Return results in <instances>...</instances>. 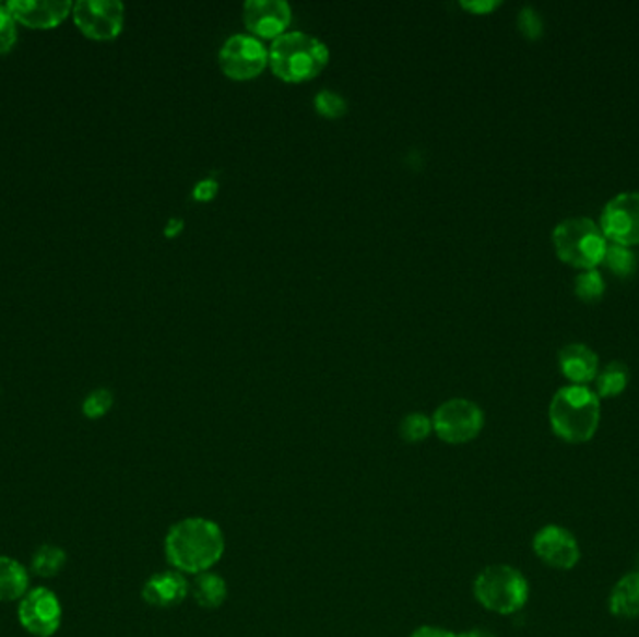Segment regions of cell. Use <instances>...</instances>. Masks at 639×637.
Returning a JSON list of instances; mask_svg holds the SVG:
<instances>
[{
	"mask_svg": "<svg viewBox=\"0 0 639 637\" xmlns=\"http://www.w3.org/2000/svg\"><path fill=\"white\" fill-rule=\"evenodd\" d=\"M225 533L217 521L189 516L170 526L165 536V557L173 570L197 576L212 570L225 555Z\"/></svg>",
	"mask_w": 639,
	"mask_h": 637,
	"instance_id": "1",
	"label": "cell"
},
{
	"mask_svg": "<svg viewBox=\"0 0 639 637\" xmlns=\"http://www.w3.org/2000/svg\"><path fill=\"white\" fill-rule=\"evenodd\" d=\"M330 58L328 44L304 31H286L270 46V68L284 83L299 84L317 79L330 64Z\"/></svg>",
	"mask_w": 639,
	"mask_h": 637,
	"instance_id": "2",
	"label": "cell"
},
{
	"mask_svg": "<svg viewBox=\"0 0 639 637\" xmlns=\"http://www.w3.org/2000/svg\"><path fill=\"white\" fill-rule=\"evenodd\" d=\"M549 426L567 444H585L601 425V399L588 386L561 387L549 402Z\"/></svg>",
	"mask_w": 639,
	"mask_h": 637,
	"instance_id": "3",
	"label": "cell"
},
{
	"mask_svg": "<svg viewBox=\"0 0 639 637\" xmlns=\"http://www.w3.org/2000/svg\"><path fill=\"white\" fill-rule=\"evenodd\" d=\"M552 244L563 262L580 270H594L602 264L607 249V239L601 226L589 217L563 220L554 228Z\"/></svg>",
	"mask_w": 639,
	"mask_h": 637,
	"instance_id": "4",
	"label": "cell"
},
{
	"mask_svg": "<svg viewBox=\"0 0 639 637\" xmlns=\"http://www.w3.org/2000/svg\"><path fill=\"white\" fill-rule=\"evenodd\" d=\"M473 594L488 612L512 615L528 604L530 583L518 568L490 565L477 574L473 581Z\"/></svg>",
	"mask_w": 639,
	"mask_h": 637,
	"instance_id": "5",
	"label": "cell"
},
{
	"mask_svg": "<svg viewBox=\"0 0 639 637\" xmlns=\"http://www.w3.org/2000/svg\"><path fill=\"white\" fill-rule=\"evenodd\" d=\"M434 434L447 445L470 444L485 428V412L470 399H449L433 413Z\"/></svg>",
	"mask_w": 639,
	"mask_h": 637,
	"instance_id": "6",
	"label": "cell"
},
{
	"mask_svg": "<svg viewBox=\"0 0 639 637\" xmlns=\"http://www.w3.org/2000/svg\"><path fill=\"white\" fill-rule=\"evenodd\" d=\"M217 60L226 78L251 81L270 66V47L252 34H233L223 42Z\"/></svg>",
	"mask_w": 639,
	"mask_h": 637,
	"instance_id": "7",
	"label": "cell"
},
{
	"mask_svg": "<svg viewBox=\"0 0 639 637\" xmlns=\"http://www.w3.org/2000/svg\"><path fill=\"white\" fill-rule=\"evenodd\" d=\"M71 13L86 38L109 42L122 34L126 8L118 0H79Z\"/></svg>",
	"mask_w": 639,
	"mask_h": 637,
	"instance_id": "8",
	"label": "cell"
},
{
	"mask_svg": "<svg viewBox=\"0 0 639 637\" xmlns=\"http://www.w3.org/2000/svg\"><path fill=\"white\" fill-rule=\"evenodd\" d=\"M17 618L31 636L52 637L62 625V604L51 589L36 587L20 600Z\"/></svg>",
	"mask_w": 639,
	"mask_h": 637,
	"instance_id": "9",
	"label": "cell"
},
{
	"mask_svg": "<svg viewBox=\"0 0 639 637\" xmlns=\"http://www.w3.org/2000/svg\"><path fill=\"white\" fill-rule=\"evenodd\" d=\"M601 231L612 244L632 247L639 244V193L615 194L602 210Z\"/></svg>",
	"mask_w": 639,
	"mask_h": 637,
	"instance_id": "10",
	"label": "cell"
},
{
	"mask_svg": "<svg viewBox=\"0 0 639 637\" xmlns=\"http://www.w3.org/2000/svg\"><path fill=\"white\" fill-rule=\"evenodd\" d=\"M533 552L544 565L557 570H570L581 557L580 544L575 534L561 526H544L533 539Z\"/></svg>",
	"mask_w": 639,
	"mask_h": 637,
	"instance_id": "11",
	"label": "cell"
},
{
	"mask_svg": "<svg viewBox=\"0 0 639 637\" xmlns=\"http://www.w3.org/2000/svg\"><path fill=\"white\" fill-rule=\"evenodd\" d=\"M292 23V7L286 0H247L244 25L260 39H277Z\"/></svg>",
	"mask_w": 639,
	"mask_h": 637,
	"instance_id": "12",
	"label": "cell"
},
{
	"mask_svg": "<svg viewBox=\"0 0 639 637\" xmlns=\"http://www.w3.org/2000/svg\"><path fill=\"white\" fill-rule=\"evenodd\" d=\"M7 7L17 23L36 31L59 26L73 10L66 0H10Z\"/></svg>",
	"mask_w": 639,
	"mask_h": 637,
	"instance_id": "13",
	"label": "cell"
},
{
	"mask_svg": "<svg viewBox=\"0 0 639 637\" xmlns=\"http://www.w3.org/2000/svg\"><path fill=\"white\" fill-rule=\"evenodd\" d=\"M142 600L152 607H175L188 599L189 579L178 570H163L152 574L142 586Z\"/></svg>",
	"mask_w": 639,
	"mask_h": 637,
	"instance_id": "14",
	"label": "cell"
},
{
	"mask_svg": "<svg viewBox=\"0 0 639 637\" xmlns=\"http://www.w3.org/2000/svg\"><path fill=\"white\" fill-rule=\"evenodd\" d=\"M559 368L575 386H588L599 374V355L580 342H572L559 352Z\"/></svg>",
	"mask_w": 639,
	"mask_h": 637,
	"instance_id": "15",
	"label": "cell"
},
{
	"mask_svg": "<svg viewBox=\"0 0 639 637\" xmlns=\"http://www.w3.org/2000/svg\"><path fill=\"white\" fill-rule=\"evenodd\" d=\"M31 591L28 570L21 561L0 555V602H20Z\"/></svg>",
	"mask_w": 639,
	"mask_h": 637,
	"instance_id": "16",
	"label": "cell"
},
{
	"mask_svg": "<svg viewBox=\"0 0 639 637\" xmlns=\"http://www.w3.org/2000/svg\"><path fill=\"white\" fill-rule=\"evenodd\" d=\"M189 594L202 610H217L228 599V586L223 576L208 570L197 574L193 581H189Z\"/></svg>",
	"mask_w": 639,
	"mask_h": 637,
	"instance_id": "17",
	"label": "cell"
},
{
	"mask_svg": "<svg viewBox=\"0 0 639 637\" xmlns=\"http://www.w3.org/2000/svg\"><path fill=\"white\" fill-rule=\"evenodd\" d=\"M610 612L619 618L639 617V570L623 576L615 583L610 594Z\"/></svg>",
	"mask_w": 639,
	"mask_h": 637,
	"instance_id": "18",
	"label": "cell"
},
{
	"mask_svg": "<svg viewBox=\"0 0 639 637\" xmlns=\"http://www.w3.org/2000/svg\"><path fill=\"white\" fill-rule=\"evenodd\" d=\"M596 394L599 399H612L617 394L623 393L627 389L628 380H630V373H628L627 365H623L619 361H614L604 367L602 373L596 374Z\"/></svg>",
	"mask_w": 639,
	"mask_h": 637,
	"instance_id": "19",
	"label": "cell"
},
{
	"mask_svg": "<svg viewBox=\"0 0 639 637\" xmlns=\"http://www.w3.org/2000/svg\"><path fill=\"white\" fill-rule=\"evenodd\" d=\"M66 561H68V555L62 547L57 546V544H44L34 552L33 573L39 578H55L62 573Z\"/></svg>",
	"mask_w": 639,
	"mask_h": 637,
	"instance_id": "20",
	"label": "cell"
},
{
	"mask_svg": "<svg viewBox=\"0 0 639 637\" xmlns=\"http://www.w3.org/2000/svg\"><path fill=\"white\" fill-rule=\"evenodd\" d=\"M602 262L620 279L632 278L636 268H638V258L634 255L632 249L625 247V245L607 244L606 255H604Z\"/></svg>",
	"mask_w": 639,
	"mask_h": 637,
	"instance_id": "21",
	"label": "cell"
},
{
	"mask_svg": "<svg viewBox=\"0 0 639 637\" xmlns=\"http://www.w3.org/2000/svg\"><path fill=\"white\" fill-rule=\"evenodd\" d=\"M399 432L406 444H421L434 434L433 417L421 412L407 413L401 421Z\"/></svg>",
	"mask_w": 639,
	"mask_h": 637,
	"instance_id": "22",
	"label": "cell"
},
{
	"mask_svg": "<svg viewBox=\"0 0 639 637\" xmlns=\"http://www.w3.org/2000/svg\"><path fill=\"white\" fill-rule=\"evenodd\" d=\"M575 292L581 302L594 303L602 299L604 292H606V283H604L601 271H596V268L581 271L575 281Z\"/></svg>",
	"mask_w": 639,
	"mask_h": 637,
	"instance_id": "23",
	"label": "cell"
},
{
	"mask_svg": "<svg viewBox=\"0 0 639 637\" xmlns=\"http://www.w3.org/2000/svg\"><path fill=\"white\" fill-rule=\"evenodd\" d=\"M312 105H315L318 115L330 118V120L343 118L348 113V102L339 92L330 91V89L318 92L312 99Z\"/></svg>",
	"mask_w": 639,
	"mask_h": 637,
	"instance_id": "24",
	"label": "cell"
},
{
	"mask_svg": "<svg viewBox=\"0 0 639 637\" xmlns=\"http://www.w3.org/2000/svg\"><path fill=\"white\" fill-rule=\"evenodd\" d=\"M113 404H115V394L110 393L109 389L99 387L83 400L81 410H83L84 417L96 421V418L105 417L110 412Z\"/></svg>",
	"mask_w": 639,
	"mask_h": 637,
	"instance_id": "25",
	"label": "cell"
},
{
	"mask_svg": "<svg viewBox=\"0 0 639 637\" xmlns=\"http://www.w3.org/2000/svg\"><path fill=\"white\" fill-rule=\"evenodd\" d=\"M518 31L528 39H539L544 34V20L539 10L533 7H523L518 12Z\"/></svg>",
	"mask_w": 639,
	"mask_h": 637,
	"instance_id": "26",
	"label": "cell"
},
{
	"mask_svg": "<svg viewBox=\"0 0 639 637\" xmlns=\"http://www.w3.org/2000/svg\"><path fill=\"white\" fill-rule=\"evenodd\" d=\"M17 44V21L7 4H0V55L12 51Z\"/></svg>",
	"mask_w": 639,
	"mask_h": 637,
	"instance_id": "27",
	"label": "cell"
},
{
	"mask_svg": "<svg viewBox=\"0 0 639 637\" xmlns=\"http://www.w3.org/2000/svg\"><path fill=\"white\" fill-rule=\"evenodd\" d=\"M220 181L215 180V178H202L191 189V197L197 202H212L220 194Z\"/></svg>",
	"mask_w": 639,
	"mask_h": 637,
	"instance_id": "28",
	"label": "cell"
},
{
	"mask_svg": "<svg viewBox=\"0 0 639 637\" xmlns=\"http://www.w3.org/2000/svg\"><path fill=\"white\" fill-rule=\"evenodd\" d=\"M499 7H501V0H460V8L475 15H486Z\"/></svg>",
	"mask_w": 639,
	"mask_h": 637,
	"instance_id": "29",
	"label": "cell"
},
{
	"mask_svg": "<svg viewBox=\"0 0 639 637\" xmlns=\"http://www.w3.org/2000/svg\"><path fill=\"white\" fill-rule=\"evenodd\" d=\"M410 637H457V634L439 626H419Z\"/></svg>",
	"mask_w": 639,
	"mask_h": 637,
	"instance_id": "30",
	"label": "cell"
},
{
	"mask_svg": "<svg viewBox=\"0 0 639 637\" xmlns=\"http://www.w3.org/2000/svg\"><path fill=\"white\" fill-rule=\"evenodd\" d=\"M184 228H186V221L181 220V217H170L165 228H163V236L168 239L178 238Z\"/></svg>",
	"mask_w": 639,
	"mask_h": 637,
	"instance_id": "31",
	"label": "cell"
},
{
	"mask_svg": "<svg viewBox=\"0 0 639 637\" xmlns=\"http://www.w3.org/2000/svg\"><path fill=\"white\" fill-rule=\"evenodd\" d=\"M457 637H496L492 632L485 628H473V630H465L462 634H457Z\"/></svg>",
	"mask_w": 639,
	"mask_h": 637,
	"instance_id": "32",
	"label": "cell"
}]
</instances>
